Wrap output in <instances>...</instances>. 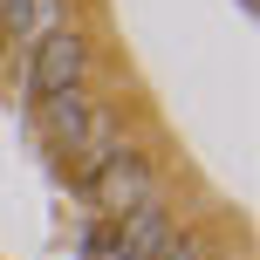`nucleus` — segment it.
Instances as JSON below:
<instances>
[{
  "instance_id": "1",
  "label": "nucleus",
  "mask_w": 260,
  "mask_h": 260,
  "mask_svg": "<svg viewBox=\"0 0 260 260\" xmlns=\"http://www.w3.org/2000/svg\"><path fill=\"white\" fill-rule=\"evenodd\" d=\"M82 69H89V41H82L76 27H48V35L35 41V62H27V96L55 103V96L82 89Z\"/></svg>"
},
{
  "instance_id": "2",
  "label": "nucleus",
  "mask_w": 260,
  "mask_h": 260,
  "mask_svg": "<svg viewBox=\"0 0 260 260\" xmlns=\"http://www.w3.org/2000/svg\"><path fill=\"white\" fill-rule=\"evenodd\" d=\"M89 192H96V206H103V212H117V219H123V212L151 206L157 185H151V165H144L137 151H123V144H117V151L89 171Z\"/></svg>"
},
{
  "instance_id": "3",
  "label": "nucleus",
  "mask_w": 260,
  "mask_h": 260,
  "mask_svg": "<svg viewBox=\"0 0 260 260\" xmlns=\"http://www.w3.org/2000/svg\"><path fill=\"white\" fill-rule=\"evenodd\" d=\"M165 240H171V212L157 206H137V212H123V233H117V260H157L165 253Z\"/></svg>"
},
{
  "instance_id": "4",
  "label": "nucleus",
  "mask_w": 260,
  "mask_h": 260,
  "mask_svg": "<svg viewBox=\"0 0 260 260\" xmlns=\"http://www.w3.org/2000/svg\"><path fill=\"white\" fill-rule=\"evenodd\" d=\"M41 14H48V0H0V35L7 41H35Z\"/></svg>"
},
{
  "instance_id": "5",
  "label": "nucleus",
  "mask_w": 260,
  "mask_h": 260,
  "mask_svg": "<svg viewBox=\"0 0 260 260\" xmlns=\"http://www.w3.org/2000/svg\"><path fill=\"white\" fill-rule=\"evenodd\" d=\"M157 260H206V240H199V233H171Z\"/></svg>"
}]
</instances>
